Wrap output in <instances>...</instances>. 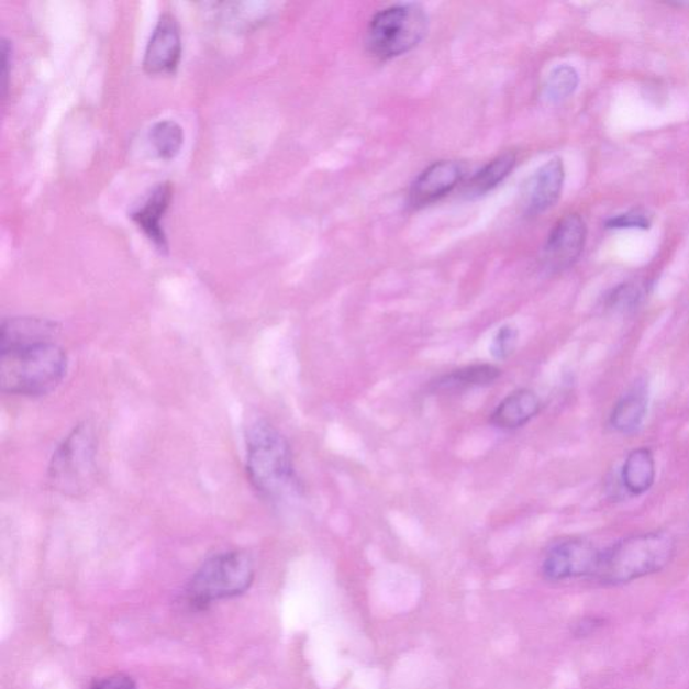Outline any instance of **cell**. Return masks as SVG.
I'll list each match as a JSON object with an SVG mask.
<instances>
[{
	"instance_id": "obj_1",
	"label": "cell",
	"mask_w": 689,
	"mask_h": 689,
	"mask_svg": "<svg viewBox=\"0 0 689 689\" xmlns=\"http://www.w3.org/2000/svg\"><path fill=\"white\" fill-rule=\"evenodd\" d=\"M676 541L664 531L637 533L602 549L594 579L604 586H622L651 577L670 565Z\"/></svg>"
},
{
	"instance_id": "obj_2",
	"label": "cell",
	"mask_w": 689,
	"mask_h": 689,
	"mask_svg": "<svg viewBox=\"0 0 689 689\" xmlns=\"http://www.w3.org/2000/svg\"><path fill=\"white\" fill-rule=\"evenodd\" d=\"M68 356L54 341L0 351V387L22 397H42L62 385Z\"/></svg>"
},
{
	"instance_id": "obj_3",
	"label": "cell",
	"mask_w": 689,
	"mask_h": 689,
	"mask_svg": "<svg viewBox=\"0 0 689 689\" xmlns=\"http://www.w3.org/2000/svg\"><path fill=\"white\" fill-rule=\"evenodd\" d=\"M247 473L251 484L267 500H285L297 490L289 442L268 422H256L248 430Z\"/></svg>"
},
{
	"instance_id": "obj_4",
	"label": "cell",
	"mask_w": 689,
	"mask_h": 689,
	"mask_svg": "<svg viewBox=\"0 0 689 689\" xmlns=\"http://www.w3.org/2000/svg\"><path fill=\"white\" fill-rule=\"evenodd\" d=\"M254 578V560L243 551L214 555L189 580L184 602L191 610H205L214 602L244 594Z\"/></svg>"
},
{
	"instance_id": "obj_5",
	"label": "cell",
	"mask_w": 689,
	"mask_h": 689,
	"mask_svg": "<svg viewBox=\"0 0 689 689\" xmlns=\"http://www.w3.org/2000/svg\"><path fill=\"white\" fill-rule=\"evenodd\" d=\"M429 30V16L421 4L391 5L371 18L365 45L371 57L388 62L421 44Z\"/></svg>"
},
{
	"instance_id": "obj_6",
	"label": "cell",
	"mask_w": 689,
	"mask_h": 689,
	"mask_svg": "<svg viewBox=\"0 0 689 689\" xmlns=\"http://www.w3.org/2000/svg\"><path fill=\"white\" fill-rule=\"evenodd\" d=\"M96 475V437L91 425L79 424L54 452L49 465V482L54 490L67 496L84 493Z\"/></svg>"
},
{
	"instance_id": "obj_7",
	"label": "cell",
	"mask_w": 689,
	"mask_h": 689,
	"mask_svg": "<svg viewBox=\"0 0 689 689\" xmlns=\"http://www.w3.org/2000/svg\"><path fill=\"white\" fill-rule=\"evenodd\" d=\"M602 549L582 537H568L551 545L542 562L543 577L551 582L594 579Z\"/></svg>"
},
{
	"instance_id": "obj_8",
	"label": "cell",
	"mask_w": 689,
	"mask_h": 689,
	"mask_svg": "<svg viewBox=\"0 0 689 689\" xmlns=\"http://www.w3.org/2000/svg\"><path fill=\"white\" fill-rule=\"evenodd\" d=\"M587 226L579 214H567L551 231L543 251L544 267L551 273L571 268L584 254Z\"/></svg>"
},
{
	"instance_id": "obj_9",
	"label": "cell",
	"mask_w": 689,
	"mask_h": 689,
	"mask_svg": "<svg viewBox=\"0 0 689 689\" xmlns=\"http://www.w3.org/2000/svg\"><path fill=\"white\" fill-rule=\"evenodd\" d=\"M182 56L181 29L176 16L166 13L159 18L146 46L143 69L148 75H170Z\"/></svg>"
},
{
	"instance_id": "obj_10",
	"label": "cell",
	"mask_w": 689,
	"mask_h": 689,
	"mask_svg": "<svg viewBox=\"0 0 689 689\" xmlns=\"http://www.w3.org/2000/svg\"><path fill=\"white\" fill-rule=\"evenodd\" d=\"M565 179L566 169L560 158L551 159L537 169L525 186V213L538 215L554 208L560 200Z\"/></svg>"
},
{
	"instance_id": "obj_11",
	"label": "cell",
	"mask_w": 689,
	"mask_h": 689,
	"mask_svg": "<svg viewBox=\"0 0 689 689\" xmlns=\"http://www.w3.org/2000/svg\"><path fill=\"white\" fill-rule=\"evenodd\" d=\"M463 178V167L454 160L435 162L425 169L410 190V203L413 208H423L443 199Z\"/></svg>"
},
{
	"instance_id": "obj_12",
	"label": "cell",
	"mask_w": 689,
	"mask_h": 689,
	"mask_svg": "<svg viewBox=\"0 0 689 689\" xmlns=\"http://www.w3.org/2000/svg\"><path fill=\"white\" fill-rule=\"evenodd\" d=\"M171 200V184H159L155 186L147 199L142 202V205L135 208L134 211L130 213L131 220L141 227L149 242H152L160 253H167V249H169L162 220H164Z\"/></svg>"
},
{
	"instance_id": "obj_13",
	"label": "cell",
	"mask_w": 689,
	"mask_h": 689,
	"mask_svg": "<svg viewBox=\"0 0 689 689\" xmlns=\"http://www.w3.org/2000/svg\"><path fill=\"white\" fill-rule=\"evenodd\" d=\"M59 332L56 322L35 319V316H20L3 322L0 332V351L15 349L42 343H52Z\"/></svg>"
},
{
	"instance_id": "obj_14",
	"label": "cell",
	"mask_w": 689,
	"mask_h": 689,
	"mask_svg": "<svg viewBox=\"0 0 689 689\" xmlns=\"http://www.w3.org/2000/svg\"><path fill=\"white\" fill-rule=\"evenodd\" d=\"M541 411L542 400L532 389H518L490 413V423L501 430H518L533 421Z\"/></svg>"
},
{
	"instance_id": "obj_15",
	"label": "cell",
	"mask_w": 689,
	"mask_h": 689,
	"mask_svg": "<svg viewBox=\"0 0 689 689\" xmlns=\"http://www.w3.org/2000/svg\"><path fill=\"white\" fill-rule=\"evenodd\" d=\"M500 376L501 369L493 364H471L437 377L431 382V389L433 392H460L491 386Z\"/></svg>"
},
{
	"instance_id": "obj_16",
	"label": "cell",
	"mask_w": 689,
	"mask_h": 689,
	"mask_svg": "<svg viewBox=\"0 0 689 689\" xmlns=\"http://www.w3.org/2000/svg\"><path fill=\"white\" fill-rule=\"evenodd\" d=\"M656 459L651 448L640 447L627 455L622 467V482L627 493H648L656 481Z\"/></svg>"
},
{
	"instance_id": "obj_17",
	"label": "cell",
	"mask_w": 689,
	"mask_h": 689,
	"mask_svg": "<svg viewBox=\"0 0 689 689\" xmlns=\"http://www.w3.org/2000/svg\"><path fill=\"white\" fill-rule=\"evenodd\" d=\"M648 413V394L645 389L636 388L616 401L610 415V425L616 433L631 435L637 433Z\"/></svg>"
},
{
	"instance_id": "obj_18",
	"label": "cell",
	"mask_w": 689,
	"mask_h": 689,
	"mask_svg": "<svg viewBox=\"0 0 689 689\" xmlns=\"http://www.w3.org/2000/svg\"><path fill=\"white\" fill-rule=\"evenodd\" d=\"M516 165V155L505 153L484 166L469 182V193L476 196L487 195L493 190L512 173Z\"/></svg>"
},
{
	"instance_id": "obj_19",
	"label": "cell",
	"mask_w": 689,
	"mask_h": 689,
	"mask_svg": "<svg viewBox=\"0 0 689 689\" xmlns=\"http://www.w3.org/2000/svg\"><path fill=\"white\" fill-rule=\"evenodd\" d=\"M149 142L160 159H174L184 146V130L174 120H160L149 130Z\"/></svg>"
},
{
	"instance_id": "obj_20",
	"label": "cell",
	"mask_w": 689,
	"mask_h": 689,
	"mask_svg": "<svg viewBox=\"0 0 689 689\" xmlns=\"http://www.w3.org/2000/svg\"><path fill=\"white\" fill-rule=\"evenodd\" d=\"M579 86V75L577 69L571 65H560L548 77L547 84H545V95L548 100L554 103L566 100L577 91Z\"/></svg>"
},
{
	"instance_id": "obj_21",
	"label": "cell",
	"mask_w": 689,
	"mask_h": 689,
	"mask_svg": "<svg viewBox=\"0 0 689 689\" xmlns=\"http://www.w3.org/2000/svg\"><path fill=\"white\" fill-rule=\"evenodd\" d=\"M643 298V287L636 284H623L609 293L607 304L608 308L616 311H629L637 308Z\"/></svg>"
},
{
	"instance_id": "obj_22",
	"label": "cell",
	"mask_w": 689,
	"mask_h": 689,
	"mask_svg": "<svg viewBox=\"0 0 689 689\" xmlns=\"http://www.w3.org/2000/svg\"><path fill=\"white\" fill-rule=\"evenodd\" d=\"M519 344V331L512 325H504L497 331L491 341L490 352L496 359H507L516 351Z\"/></svg>"
},
{
	"instance_id": "obj_23",
	"label": "cell",
	"mask_w": 689,
	"mask_h": 689,
	"mask_svg": "<svg viewBox=\"0 0 689 689\" xmlns=\"http://www.w3.org/2000/svg\"><path fill=\"white\" fill-rule=\"evenodd\" d=\"M652 221L645 213L638 211L622 213L604 223L608 230H649Z\"/></svg>"
},
{
	"instance_id": "obj_24",
	"label": "cell",
	"mask_w": 689,
	"mask_h": 689,
	"mask_svg": "<svg viewBox=\"0 0 689 689\" xmlns=\"http://www.w3.org/2000/svg\"><path fill=\"white\" fill-rule=\"evenodd\" d=\"M89 689H136V682L129 675L115 674L96 680Z\"/></svg>"
},
{
	"instance_id": "obj_25",
	"label": "cell",
	"mask_w": 689,
	"mask_h": 689,
	"mask_svg": "<svg viewBox=\"0 0 689 689\" xmlns=\"http://www.w3.org/2000/svg\"><path fill=\"white\" fill-rule=\"evenodd\" d=\"M603 620L597 619V616H587L585 620H580L578 625H575V634L580 637L590 636L596 633L599 627H602Z\"/></svg>"
},
{
	"instance_id": "obj_26",
	"label": "cell",
	"mask_w": 689,
	"mask_h": 689,
	"mask_svg": "<svg viewBox=\"0 0 689 689\" xmlns=\"http://www.w3.org/2000/svg\"><path fill=\"white\" fill-rule=\"evenodd\" d=\"M0 53H2V75L4 79L3 96H5V93H8V88H9V76H10L9 69L11 65V45H10V42L5 38H3L2 41V49H0Z\"/></svg>"
}]
</instances>
